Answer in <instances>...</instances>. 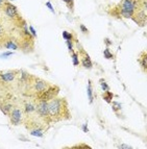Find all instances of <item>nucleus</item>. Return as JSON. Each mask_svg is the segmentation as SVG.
Here are the masks:
<instances>
[{"mask_svg": "<svg viewBox=\"0 0 147 149\" xmlns=\"http://www.w3.org/2000/svg\"><path fill=\"white\" fill-rule=\"evenodd\" d=\"M48 115L49 121L50 122H57L63 119H69L68 103L65 98L55 97L52 100L48 101Z\"/></svg>", "mask_w": 147, "mask_h": 149, "instance_id": "1", "label": "nucleus"}, {"mask_svg": "<svg viewBox=\"0 0 147 149\" xmlns=\"http://www.w3.org/2000/svg\"><path fill=\"white\" fill-rule=\"evenodd\" d=\"M59 92H60V88L57 86H49L44 92L37 94V99L39 101H47L48 102L56 97Z\"/></svg>", "mask_w": 147, "mask_h": 149, "instance_id": "2", "label": "nucleus"}, {"mask_svg": "<svg viewBox=\"0 0 147 149\" xmlns=\"http://www.w3.org/2000/svg\"><path fill=\"white\" fill-rule=\"evenodd\" d=\"M3 8V12L4 14L6 15V17H8L11 20H14V21H17L18 19H21L20 18V15H19V12L17 10V7L15 5H13L12 3L10 2H4L2 6Z\"/></svg>", "mask_w": 147, "mask_h": 149, "instance_id": "3", "label": "nucleus"}, {"mask_svg": "<svg viewBox=\"0 0 147 149\" xmlns=\"http://www.w3.org/2000/svg\"><path fill=\"white\" fill-rule=\"evenodd\" d=\"M35 111L38 115L44 119H47L49 121V115H48V102L47 101H39L38 105L35 106ZM50 122V121H49Z\"/></svg>", "mask_w": 147, "mask_h": 149, "instance_id": "4", "label": "nucleus"}, {"mask_svg": "<svg viewBox=\"0 0 147 149\" xmlns=\"http://www.w3.org/2000/svg\"><path fill=\"white\" fill-rule=\"evenodd\" d=\"M8 116H10V120H11V123L13 125H15V126L19 125L20 123H21V121H22V118H23V116H22L21 110H20V108H18V107L13 108Z\"/></svg>", "mask_w": 147, "mask_h": 149, "instance_id": "5", "label": "nucleus"}, {"mask_svg": "<svg viewBox=\"0 0 147 149\" xmlns=\"http://www.w3.org/2000/svg\"><path fill=\"white\" fill-rule=\"evenodd\" d=\"M48 87H49V84L47 81L43 80V79H40V78H35L33 88H35V91L37 92V94H38V93L44 92Z\"/></svg>", "mask_w": 147, "mask_h": 149, "instance_id": "6", "label": "nucleus"}, {"mask_svg": "<svg viewBox=\"0 0 147 149\" xmlns=\"http://www.w3.org/2000/svg\"><path fill=\"white\" fill-rule=\"evenodd\" d=\"M17 75V71H7V72H0V79L4 82H8V81H13L14 78Z\"/></svg>", "mask_w": 147, "mask_h": 149, "instance_id": "7", "label": "nucleus"}, {"mask_svg": "<svg viewBox=\"0 0 147 149\" xmlns=\"http://www.w3.org/2000/svg\"><path fill=\"white\" fill-rule=\"evenodd\" d=\"M82 65L84 67H86L87 69H90L92 68V62L90 60V56L88 55L86 52H84V57H82Z\"/></svg>", "mask_w": 147, "mask_h": 149, "instance_id": "8", "label": "nucleus"}, {"mask_svg": "<svg viewBox=\"0 0 147 149\" xmlns=\"http://www.w3.org/2000/svg\"><path fill=\"white\" fill-rule=\"evenodd\" d=\"M24 108L26 114H31V113H33L35 111V105L30 102H26L24 104Z\"/></svg>", "mask_w": 147, "mask_h": 149, "instance_id": "9", "label": "nucleus"}, {"mask_svg": "<svg viewBox=\"0 0 147 149\" xmlns=\"http://www.w3.org/2000/svg\"><path fill=\"white\" fill-rule=\"evenodd\" d=\"M3 46L5 47V48H7V49H12V50H16V49H18V45L15 44L14 41H11V40L6 41Z\"/></svg>", "mask_w": 147, "mask_h": 149, "instance_id": "10", "label": "nucleus"}, {"mask_svg": "<svg viewBox=\"0 0 147 149\" xmlns=\"http://www.w3.org/2000/svg\"><path fill=\"white\" fill-rule=\"evenodd\" d=\"M140 64H141V67L144 69V72H146V68H147L146 52H143V53H142V56L140 57Z\"/></svg>", "mask_w": 147, "mask_h": 149, "instance_id": "11", "label": "nucleus"}, {"mask_svg": "<svg viewBox=\"0 0 147 149\" xmlns=\"http://www.w3.org/2000/svg\"><path fill=\"white\" fill-rule=\"evenodd\" d=\"M0 108H1V111L3 112V114L4 115H10V113H11L12 110H13V105H12L11 103H7L5 105L0 106Z\"/></svg>", "mask_w": 147, "mask_h": 149, "instance_id": "12", "label": "nucleus"}, {"mask_svg": "<svg viewBox=\"0 0 147 149\" xmlns=\"http://www.w3.org/2000/svg\"><path fill=\"white\" fill-rule=\"evenodd\" d=\"M30 135H35V137H39V138H42L43 137V130L40 127H35L30 130Z\"/></svg>", "mask_w": 147, "mask_h": 149, "instance_id": "13", "label": "nucleus"}, {"mask_svg": "<svg viewBox=\"0 0 147 149\" xmlns=\"http://www.w3.org/2000/svg\"><path fill=\"white\" fill-rule=\"evenodd\" d=\"M88 96H89V100L90 103L93 102V94H92V87H91V80H89V84H88Z\"/></svg>", "mask_w": 147, "mask_h": 149, "instance_id": "14", "label": "nucleus"}, {"mask_svg": "<svg viewBox=\"0 0 147 149\" xmlns=\"http://www.w3.org/2000/svg\"><path fill=\"white\" fill-rule=\"evenodd\" d=\"M113 98V94L111 92H105L103 94V99L106 101V102H111Z\"/></svg>", "mask_w": 147, "mask_h": 149, "instance_id": "15", "label": "nucleus"}, {"mask_svg": "<svg viewBox=\"0 0 147 149\" xmlns=\"http://www.w3.org/2000/svg\"><path fill=\"white\" fill-rule=\"evenodd\" d=\"M72 60H73V65L74 66H78L79 61H78V54L75 52H72Z\"/></svg>", "mask_w": 147, "mask_h": 149, "instance_id": "16", "label": "nucleus"}, {"mask_svg": "<svg viewBox=\"0 0 147 149\" xmlns=\"http://www.w3.org/2000/svg\"><path fill=\"white\" fill-rule=\"evenodd\" d=\"M64 2L68 5V7L70 8L71 12H73V7H74V0H63Z\"/></svg>", "mask_w": 147, "mask_h": 149, "instance_id": "17", "label": "nucleus"}, {"mask_svg": "<svg viewBox=\"0 0 147 149\" xmlns=\"http://www.w3.org/2000/svg\"><path fill=\"white\" fill-rule=\"evenodd\" d=\"M63 38L65 39L66 41H72V39H73V37H72V35H71L70 33H68V31H64L63 33Z\"/></svg>", "mask_w": 147, "mask_h": 149, "instance_id": "18", "label": "nucleus"}, {"mask_svg": "<svg viewBox=\"0 0 147 149\" xmlns=\"http://www.w3.org/2000/svg\"><path fill=\"white\" fill-rule=\"evenodd\" d=\"M103 55H104V57H105V59H109V60H111V59H113V54L111 53V52H110L109 49H105V50H104Z\"/></svg>", "mask_w": 147, "mask_h": 149, "instance_id": "19", "label": "nucleus"}, {"mask_svg": "<svg viewBox=\"0 0 147 149\" xmlns=\"http://www.w3.org/2000/svg\"><path fill=\"white\" fill-rule=\"evenodd\" d=\"M13 52H11V51H6V52H4V53H2V54H0V57L1 59H6V57H8V56H11V55H13Z\"/></svg>", "mask_w": 147, "mask_h": 149, "instance_id": "20", "label": "nucleus"}, {"mask_svg": "<svg viewBox=\"0 0 147 149\" xmlns=\"http://www.w3.org/2000/svg\"><path fill=\"white\" fill-rule=\"evenodd\" d=\"M67 42V46H68L69 48V51L72 53L73 52V45H72V41H66Z\"/></svg>", "mask_w": 147, "mask_h": 149, "instance_id": "21", "label": "nucleus"}, {"mask_svg": "<svg viewBox=\"0 0 147 149\" xmlns=\"http://www.w3.org/2000/svg\"><path fill=\"white\" fill-rule=\"evenodd\" d=\"M100 84H101V88H102L103 91H108V90H109V86L104 82V80H100Z\"/></svg>", "mask_w": 147, "mask_h": 149, "instance_id": "22", "label": "nucleus"}, {"mask_svg": "<svg viewBox=\"0 0 147 149\" xmlns=\"http://www.w3.org/2000/svg\"><path fill=\"white\" fill-rule=\"evenodd\" d=\"M80 29H82V33H89V30H88L87 28H86V26H84V25H82V24H80Z\"/></svg>", "mask_w": 147, "mask_h": 149, "instance_id": "23", "label": "nucleus"}, {"mask_svg": "<svg viewBox=\"0 0 147 149\" xmlns=\"http://www.w3.org/2000/svg\"><path fill=\"white\" fill-rule=\"evenodd\" d=\"M29 30H30V33H31V35H33V37H37L35 30L33 29V26H30V27H29Z\"/></svg>", "mask_w": 147, "mask_h": 149, "instance_id": "24", "label": "nucleus"}, {"mask_svg": "<svg viewBox=\"0 0 147 149\" xmlns=\"http://www.w3.org/2000/svg\"><path fill=\"white\" fill-rule=\"evenodd\" d=\"M46 5L48 6V7H49V10H50V11H51L52 13L54 14V10H53V6H52V4H51V3H50V2H47V3H46Z\"/></svg>", "mask_w": 147, "mask_h": 149, "instance_id": "25", "label": "nucleus"}, {"mask_svg": "<svg viewBox=\"0 0 147 149\" xmlns=\"http://www.w3.org/2000/svg\"><path fill=\"white\" fill-rule=\"evenodd\" d=\"M120 148H128V149H131V146H127V145H121V146H120Z\"/></svg>", "mask_w": 147, "mask_h": 149, "instance_id": "26", "label": "nucleus"}, {"mask_svg": "<svg viewBox=\"0 0 147 149\" xmlns=\"http://www.w3.org/2000/svg\"><path fill=\"white\" fill-rule=\"evenodd\" d=\"M82 130H84V131H88L87 124H84V125H82Z\"/></svg>", "mask_w": 147, "mask_h": 149, "instance_id": "27", "label": "nucleus"}, {"mask_svg": "<svg viewBox=\"0 0 147 149\" xmlns=\"http://www.w3.org/2000/svg\"><path fill=\"white\" fill-rule=\"evenodd\" d=\"M2 33H3V28H2L1 23H0V35H2Z\"/></svg>", "mask_w": 147, "mask_h": 149, "instance_id": "28", "label": "nucleus"}, {"mask_svg": "<svg viewBox=\"0 0 147 149\" xmlns=\"http://www.w3.org/2000/svg\"><path fill=\"white\" fill-rule=\"evenodd\" d=\"M4 2H5L4 0H0V6H3V4H4Z\"/></svg>", "mask_w": 147, "mask_h": 149, "instance_id": "29", "label": "nucleus"}, {"mask_svg": "<svg viewBox=\"0 0 147 149\" xmlns=\"http://www.w3.org/2000/svg\"><path fill=\"white\" fill-rule=\"evenodd\" d=\"M11 1H14V0H11Z\"/></svg>", "mask_w": 147, "mask_h": 149, "instance_id": "30", "label": "nucleus"}]
</instances>
